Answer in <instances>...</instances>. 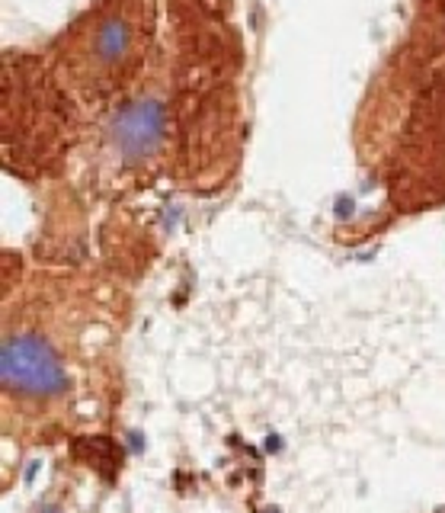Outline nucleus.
<instances>
[{"label":"nucleus","mask_w":445,"mask_h":513,"mask_svg":"<svg viewBox=\"0 0 445 513\" xmlns=\"http://www.w3.org/2000/svg\"><path fill=\"white\" fill-rule=\"evenodd\" d=\"M154 39L151 0H103L65 35L58 65L67 87L87 99L128 90L144 71Z\"/></svg>","instance_id":"1"},{"label":"nucleus","mask_w":445,"mask_h":513,"mask_svg":"<svg viewBox=\"0 0 445 513\" xmlns=\"http://www.w3.org/2000/svg\"><path fill=\"white\" fill-rule=\"evenodd\" d=\"M0 375L7 389L23 395H61L67 389V375L55 350L33 334H17L3 340Z\"/></svg>","instance_id":"2"},{"label":"nucleus","mask_w":445,"mask_h":513,"mask_svg":"<svg viewBox=\"0 0 445 513\" xmlns=\"http://www.w3.org/2000/svg\"><path fill=\"white\" fill-rule=\"evenodd\" d=\"M45 513H58V510H45Z\"/></svg>","instance_id":"3"},{"label":"nucleus","mask_w":445,"mask_h":513,"mask_svg":"<svg viewBox=\"0 0 445 513\" xmlns=\"http://www.w3.org/2000/svg\"><path fill=\"white\" fill-rule=\"evenodd\" d=\"M272 513H276V510H272Z\"/></svg>","instance_id":"4"}]
</instances>
